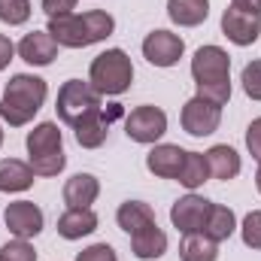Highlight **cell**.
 Returning a JSON list of instances; mask_svg holds the SVG:
<instances>
[{
	"mask_svg": "<svg viewBox=\"0 0 261 261\" xmlns=\"http://www.w3.org/2000/svg\"><path fill=\"white\" fill-rule=\"evenodd\" d=\"M49 97V85L46 79L34 76V73H15L0 97V119L9 128H24L34 122V116L43 110Z\"/></svg>",
	"mask_w": 261,
	"mask_h": 261,
	"instance_id": "cell-1",
	"label": "cell"
},
{
	"mask_svg": "<svg viewBox=\"0 0 261 261\" xmlns=\"http://www.w3.org/2000/svg\"><path fill=\"white\" fill-rule=\"evenodd\" d=\"M58 46L64 49H85L94 43H103L113 31H116V18L103 9H88V12H70V15H58L49 18L46 28Z\"/></svg>",
	"mask_w": 261,
	"mask_h": 261,
	"instance_id": "cell-2",
	"label": "cell"
},
{
	"mask_svg": "<svg viewBox=\"0 0 261 261\" xmlns=\"http://www.w3.org/2000/svg\"><path fill=\"white\" fill-rule=\"evenodd\" d=\"M88 82L100 97H119L134 82V64L125 49H107L88 67Z\"/></svg>",
	"mask_w": 261,
	"mask_h": 261,
	"instance_id": "cell-3",
	"label": "cell"
},
{
	"mask_svg": "<svg viewBox=\"0 0 261 261\" xmlns=\"http://www.w3.org/2000/svg\"><path fill=\"white\" fill-rule=\"evenodd\" d=\"M55 110H58V119H61L64 125L76 128L82 119H88V116H97V113H100V94L91 88V82L67 79L64 85L58 88Z\"/></svg>",
	"mask_w": 261,
	"mask_h": 261,
	"instance_id": "cell-4",
	"label": "cell"
},
{
	"mask_svg": "<svg viewBox=\"0 0 261 261\" xmlns=\"http://www.w3.org/2000/svg\"><path fill=\"white\" fill-rule=\"evenodd\" d=\"M125 134H128V140H134V143L155 146L167 134V113L161 107L143 103V107L130 110V116L125 119Z\"/></svg>",
	"mask_w": 261,
	"mask_h": 261,
	"instance_id": "cell-5",
	"label": "cell"
},
{
	"mask_svg": "<svg viewBox=\"0 0 261 261\" xmlns=\"http://www.w3.org/2000/svg\"><path fill=\"white\" fill-rule=\"evenodd\" d=\"M182 55H186V40L173 31L158 28V31L146 34V40H143V58L155 67H176Z\"/></svg>",
	"mask_w": 261,
	"mask_h": 261,
	"instance_id": "cell-6",
	"label": "cell"
},
{
	"mask_svg": "<svg viewBox=\"0 0 261 261\" xmlns=\"http://www.w3.org/2000/svg\"><path fill=\"white\" fill-rule=\"evenodd\" d=\"M179 122H182V130L192 134V137H210L222 125V107H216V103L195 94L192 100H186V107L179 113Z\"/></svg>",
	"mask_w": 261,
	"mask_h": 261,
	"instance_id": "cell-7",
	"label": "cell"
},
{
	"mask_svg": "<svg viewBox=\"0 0 261 261\" xmlns=\"http://www.w3.org/2000/svg\"><path fill=\"white\" fill-rule=\"evenodd\" d=\"M3 222L9 228L12 237H21V240H34L43 225H46V216L43 210L34 203V200H12L6 210H3Z\"/></svg>",
	"mask_w": 261,
	"mask_h": 261,
	"instance_id": "cell-8",
	"label": "cell"
},
{
	"mask_svg": "<svg viewBox=\"0 0 261 261\" xmlns=\"http://www.w3.org/2000/svg\"><path fill=\"white\" fill-rule=\"evenodd\" d=\"M210 206L213 200H206L203 195L197 192H189L186 197H179L173 206H170V222L179 234H197L203 231V222L210 216Z\"/></svg>",
	"mask_w": 261,
	"mask_h": 261,
	"instance_id": "cell-9",
	"label": "cell"
},
{
	"mask_svg": "<svg viewBox=\"0 0 261 261\" xmlns=\"http://www.w3.org/2000/svg\"><path fill=\"white\" fill-rule=\"evenodd\" d=\"M192 76L195 82L231 79V55L222 46H200L192 58Z\"/></svg>",
	"mask_w": 261,
	"mask_h": 261,
	"instance_id": "cell-10",
	"label": "cell"
},
{
	"mask_svg": "<svg viewBox=\"0 0 261 261\" xmlns=\"http://www.w3.org/2000/svg\"><path fill=\"white\" fill-rule=\"evenodd\" d=\"M222 34L234 43V46H252L261 37V15L243 12L237 6H228L222 12Z\"/></svg>",
	"mask_w": 261,
	"mask_h": 261,
	"instance_id": "cell-11",
	"label": "cell"
},
{
	"mask_svg": "<svg viewBox=\"0 0 261 261\" xmlns=\"http://www.w3.org/2000/svg\"><path fill=\"white\" fill-rule=\"evenodd\" d=\"M58 49H61V46L55 43V37H52L49 31H31V34H24L21 43L15 46L18 58L31 67H49L58 58Z\"/></svg>",
	"mask_w": 261,
	"mask_h": 261,
	"instance_id": "cell-12",
	"label": "cell"
},
{
	"mask_svg": "<svg viewBox=\"0 0 261 261\" xmlns=\"http://www.w3.org/2000/svg\"><path fill=\"white\" fill-rule=\"evenodd\" d=\"M186 152L182 146L176 143H155L146 155V170L158 179H176L179 170H182V161H186Z\"/></svg>",
	"mask_w": 261,
	"mask_h": 261,
	"instance_id": "cell-13",
	"label": "cell"
},
{
	"mask_svg": "<svg viewBox=\"0 0 261 261\" xmlns=\"http://www.w3.org/2000/svg\"><path fill=\"white\" fill-rule=\"evenodd\" d=\"M94 231H97V213L91 206H79V210L67 206L58 216V234L64 240H82V237H88Z\"/></svg>",
	"mask_w": 261,
	"mask_h": 261,
	"instance_id": "cell-14",
	"label": "cell"
},
{
	"mask_svg": "<svg viewBox=\"0 0 261 261\" xmlns=\"http://www.w3.org/2000/svg\"><path fill=\"white\" fill-rule=\"evenodd\" d=\"M203 155H206V164H210V176H213V179H225V182H228V179H234V176L240 173V167H243L237 149L228 146V143H216V146H210Z\"/></svg>",
	"mask_w": 261,
	"mask_h": 261,
	"instance_id": "cell-15",
	"label": "cell"
},
{
	"mask_svg": "<svg viewBox=\"0 0 261 261\" xmlns=\"http://www.w3.org/2000/svg\"><path fill=\"white\" fill-rule=\"evenodd\" d=\"M100 195V179L94 173H76L64 182V203L79 210V206H91Z\"/></svg>",
	"mask_w": 261,
	"mask_h": 261,
	"instance_id": "cell-16",
	"label": "cell"
},
{
	"mask_svg": "<svg viewBox=\"0 0 261 261\" xmlns=\"http://www.w3.org/2000/svg\"><path fill=\"white\" fill-rule=\"evenodd\" d=\"M34 167L28 161H18V158H3L0 161V192L6 195H15V192H28L34 186Z\"/></svg>",
	"mask_w": 261,
	"mask_h": 261,
	"instance_id": "cell-17",
	"label": "cell"
},
{
	"mask_svg": "<svg viewBox=\"0 0 261 261\" xmlns=\"http://www.w3.org/2000/svg\"><path fill=\"white\" fill-rule=\"evenodd\" d=\"M130 252L140 261L161 258L167 252V234L158 228V222L149 225V228H143V231H137V234H130Z\"/></svg>",
	"mask_w": 261,
	"mask_h": 261,
	"instance_id": "cell-18",
	"label": "cell"
},
{
	"mask_svg": "<svg viewBox=\"0 0 261 261\" xmlns=\"http://www.w3.org/2000/svg\"><path fill=\"white\" fill-rule=\"evenodd\" d=\"M28 155H49V152H61L64 149V134L58 130L55 122H40L34 130H28Z\"/></svg>",
	"mask_w": 261,
	"mask_h": 261,
	"instance_id": "cell-19",
	"label": "cell"
},
{
	"mask_svg": "<svg viewBox=\"0 0 261 261\" xmlns=\"http://www.w3.org/2000/svg\"><path fill=\"white\" fill-rule=\"evenodd\" d=\"M116 222L125 234H137L149 225H155V210L143 200H125L119 210H116Z\"/></svg>",
	"mask_w": 261,
	"mask_h": 261,
	"instance_id": "cell-20",
	"label": "cell"
},
{
	"mask_svg": "<svg viewBox=\"0 0 261 261\" xmlns=\"http://www.w3.org/2000/svg\"><path fill=\"white\" fill-rule=\"evenodd\" d=\"M234 231H237V216H234V210L225 206V203H213L200 234H206V237L216 240V243H225V240H231Z\"/></svg>",
	"mask_w": 261,
	"mask_h": 261,
	"instance_id": "cell-21",
	"label": "cell"
},
{
	"mask_svg": "<svg viewBox=\"0 0 261 261\" xmlns=\"http://www.w3.org/2000/svg\"><path fill=\"white\" fill-rule=\"evenodd\" d=\"M167 15L179 28H197L210 15V0H167Z\"/></svg>",
	"mask_w": 261,
	"mask_h": 261,
	"instance_id": "cell-22",
	"label": "cell"
},
{
	"mask_svg": "<svg viewBox=\"0 0 261 261\" xmlns=\"http://www.w3.org/2000/svg\"><path fill=\"white\" fill-rule=\"evenodd\" d=\"M179 261H219V243L206 234H182L179 240Z\"/></svg>",
	"mask_w": 261,
	"mask_h": 261,
	"instance_id": "cell-23",
	"label": "cell"
},
{
	"mask_svg": "<svg viewBox=\"0 0 261 261\" xmlns=\"http://www.w3.org/2000/svg\"><path fill=\"white\" fill-rule=\"evenodd\" d=\"M76 143L82 149H100L107 143V134H110V119H103V113L97 116H88L76 125Z\"/></svg>",
	"mask_w": 261,
	"mask_h": 261,
	"instance_id": "cell-24",
	"label": "cell"
},
{
	"mask_svg": "<svg viewBox=\"0 0 261 261\" xmlns=\"http://www.w3.org/2000/svg\"><path fill=\"white\" fill-rule=\"evenodd\" d=\"M206 179H210L206 155H203V152H186V161H182V170H179L176 182H179V186H186L189 192H197Z\"/></svg>",
	"mask_w": 261,
	"mask_h": 261,
	"instance_id": "cell-25",
	"label": "cell"
},
{
	"mask_svg": "<svg viewBox=\"0 0 261 261\" xmlns=\"http://www.w3.org/2000/svg\"><path fill=\"white\" fill-rule=\"evenodd\" d=\"M28 164L34 167L37 176H58L67 167V155L61 152H49V155H28Z\"/></svg>",
	"mask_w": 261,
	"mask_h": 261,
	"instance_id": "cell-26",
	"label": "cell"
},
{
	"mask_svg": "<svg viewBox=\"0 0 261 261\" xmlns=\"http://www.w3.org/2000/svg\"><path fill=\"white\" fill-rule=\"evenodd\" d=\"M31 18V0H0V21L18 28Z\"/></svg>",
	"mask_w": 261,
	"mask_h": 261,
	"instance_id": "cell-27",
	"label": "cell"
},
{
	"mask_svg": "<svg viewBox=\"0 0 261 261\" xmlns=\"http://www.w3.org/2000/svg\"><path fill=\"white\" fill-rule=\"evenodd\" d=\"M197 97L225 107L231 100V79H219V82H197Z\"/></svg>",
	"mask_w": 261,
	"mask_h": 261,
	"instance_id": "cell-28",
	"label": "cell"
},
{
	"mask_svg": "<svg viewBox=\"0 0 261 261\" xmlns=\"http://www.w3.org/2000/svg\"><path fill=\"white\" fill-rule=\"evenodd\" d=\"M0 258L3 261H37V249L31 246V240L15 237V240L0 246Z\"/></svg>",
	"mask_w": 261,
	"mask_h": 261,
	"instance_id": "cell-29",
	"label": "cell"
},
{
	"mask_svg": "<svg viewBox=\"0 0 261 261\" xmlns=\"http://www.w3.org/2000/svg\"><path fill=\"white\" fill-rule=\"evenodd\" d=\"M237 228H240V237H243V243L249 249H261V210L246 213V219Z\"/></svg>",
	"mask_w": 261,
	"mask_h": 261,
	"instance_id": "cell-30",
	"label": "cell"
},
{
	"mask_svg": "<svg viewBox=\"0 0 261 261\" xmlns=\"http://www.w3.org/2000/svg\"><path fill=\"white\" fill-rule=\"evenodd\" d=\"M240 82H243V91H246V97L261 100V58H258V61H249V64L243 67V73H240Z\"/></svg>",
	"mask_w": 261,
	"mask_h": 261,
	"instance_id": "cell-31",
	"label": "cell"
},
{
	"mask_svg": "<svg viewBox=\"0 0 261 261\" xmlns=\"http://www.w3.org/2000/svg\"><path fill=\"white\" fill-rule=\"evenodd\" d=\"M76 261H119V255H116V249L110 243H94V246L82 249L76 255Z\"/></svg>",
	"mask_w": 261,
	"mask_h": 261,
	"instance_id": "cell-32",
	"label": "cell"
},
{
	"mask_svg": "<svg viewBox=\"0 0 261 261\" xmlns=\"http://www.w3.org/2000/svg\"><path fill=\"white\" fill-rule=\"evenodd\" d=\"M246 149H249V155L261 164V116L252 119L249 128H246Z\"/></svg>",
	"mask_w": 261,
	"mask_h": 261,
	"instance_id": "cell-33",
	"label": "cell"
},
{
	"mask_svg": "<svg viewBox=\"0 0 261 261\" xmlns=\"http://www.w3.org/2000/svg\"><path fill=\"white\" fill-rule=\"evenodd\" d=\"M43 3V12L49 18H58V15H70L76 9V0H40Z\"/></svg>",
	"mask_w": 261,
	"mask_h": 261,
	"instance_id": "cell-34",
	"label": "cell"
},
{
	"mask_svg": "<svg viewBox=\"0 0 261 261\" xmlns=\"http://www.w3.org/2000/svg\"><path fill=\"white\" fill-rule=\"evenodd\" d=\"M15 58V43L6 37V34H0V73L9 67V61Z\"/></svg>",
	"mask_w": 261,
	"mask_h": 261,
	"instance_id": "cell-35",
	"label": "cell"
},
{
	"mask_svg": "<svg viewBox=\"0 0 261 261\" xmlns=\"http://www.w3.org/2000/svg\"><path fill=\"white\" fill-rule=\"evenodd\" d=\"M231 6H237L243 12H252V15H261V0H231Z\"/></svg>",
	"mask_w": 261,
	"mask_h": 261,
	"instance_id": "cell-36",
	"label": "cell"
},
{
	"mask_svg": "<svg viewBox=\"0 0 261 261\" xmlns=\"http://www.w3.org/2000/svg\"><path fill=\"white\" fill-rule=\"evenodd\" d=\"M255 189H258V195H261V164H258V170H255Z\"/></svg>",
	"mask_w": 261,
	"mask_h": 261,
	"instance_id": "cell-37",
	"label": "cell"
},
{
	"mask_svg": "<svg viewBox=\"0 0 261 261\" xmlns=\"http://www.w3.org/2000/svg\"><path fill=\"white\" fill-rule=\"evenodd\" d=\"M0 146H3V125H0Z\"/></svg>",
	"mask_w": 261,
	"mask_h": 261,
	"instance_id": "cell-38",
	"label": "cell"
},
{
	"mask_svg": "<svg viewBox=\"0 0 261 261\" xmlns=\"http://www.w3.org/2000/svg\"><path fill=\"white\" fill-rule=\"evenodd\" d=\"M0 261H3V258H0Z\"/></svg>",
	"mask_w": 261,
	"mask_h": 261,
	"instance_id": "cell-39",
	"label": "cell"
}]
</instances>
